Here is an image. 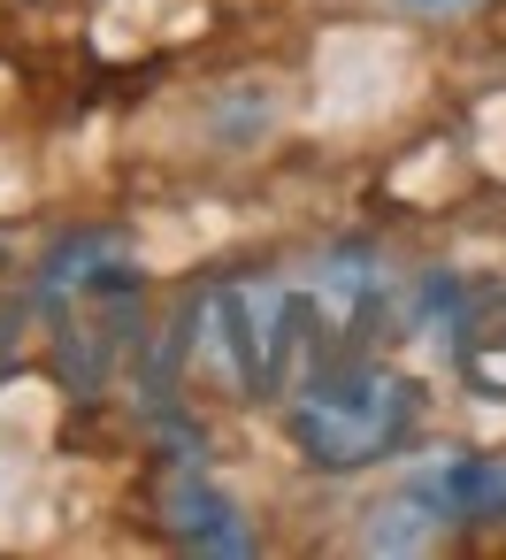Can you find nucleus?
Masks as SVG:
<instances>
[{"instance_id": "1", "label": "nucleus", "mask_w": 506, "mask_h": 560, "mask_svg": "<svg viewBox=\"0 0 506 560\" xmlns=\"http://www.w3.org/2000/svg\"><path fill=\"white\" fill-rule=\"evenodd\" d=\"M391 307V269L376 254H330L315 277H231L185 315L200 361L238 399H284L307 369L368 346Z\"/></svg>"}, {"instance_id": "2", "label": "nucleus", "mask_w": 506, "mask_h": 560, "mask_svg": "<svg viewBox=\"0 0 506 560\" xmlns=\"http://www.w3.org/2000/svg\"><path fill=\"white\" fill-rule=\"evenodd\" d=\"M276 407H284L292 453H299L307 468H322V476L376 468V460H391V453L422 430V384H414L399 361L368 353V346H353V353L307 369Z\"/></svg>"}, {"instance_id": "3", "label": "nucleus", "mask_w": 506, "mask_h": 560, "mask_svg": "<svg viewBox=\"0 0 506 560\" xmlns=\"http://www.w3.org/2000/svg\"><path fill=\"white\" fill-rule=\"evenodd\" d=\"M139 292H146L139 254L116 231H78L70 246H55V261L39 277V315H47V338L62 353V376L108 384V369L131 353Z\"/></svg>"}, {"instance_id": "4", "label": "nucleus", "mask_w": 506, "mask_h": 560, "mask_svg": "<svg viewBox=\"0 0 506 560\" xmlns=\"http://www.w3.org/2000/svg\"><path fill=\"white\" fill-rule=\"evenodd\" d=\"M429 522H506V453H452L407 483Z\"/></svg>"}, {"instance_id": "5", "label": "nucleus", "mask_w": 506, "mask_h": 560, "mask_svg": "<svg viewBox=\"0 0 506 560\" xmlns=\"http://www.w3.org/2000/svg\"><path fill=\"white\" fill-rule=\"evenodd\" d=\"M452 330V369L468 376L475 399H506V284H475L445 307Z\"/></svg>"}, {"instance_id": "6", "label": "nucleus", "mask_w": 506, "mask_h": 560, "mask_svg": "<svg viewBox=\"0 0 506 560\" xmlns=\"http://www.w3.org/2000/svg\"><path fill=\"white\" fill-rule=\"evenodd\" d=\"M162 514H169V529H177L192 552H254V529L238 522V499H231L215 476H200V468L169 476Z\"/></svg>"}, {"instance_id": "7", "label": "nucleus", "mask_w": 506, "mask_h": 560, "mask_svg": "<svg viewBox=\"0 0 506 560\" xmlns=\"http://www.w3.org/2000/svg\"><path fill=\"white\" fill-rule=\"evenodd\" d=\"M399 9H407V16H468L475 0H399Z\"/></svg>"}]
</instances>
